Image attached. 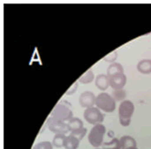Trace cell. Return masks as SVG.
<instances>
[{"label":"cell","instance_id":"1","mask_svg":"<svg viewBox=\"0 0 151 149\" xmlns=\"http://www.w3.org/2000/svg\"><path fill=\"white\" fill-rule=\"evenodd\" d=\"M134 112V104L129 101H123L119 107V123L122 126L127 127L131 124V117Z\"/></svg>","mask_w":151,"mask_h":149},{"label":"cell","instance_id":"2","mask_svg":"<svg viewBox=\"0 0 151 149\" xmlns=\"http://www.w3.org/2000/svg\"><path fill=\"white\" fill-rule=\"evenodd\" d=\"M105 133H106V128L104 125L99 124L94 125L88 135L89 144L94 148H100L101 146L104 145V139Z\"/></svg>","mask_w":151,"mask_h":149},{"label":"cell","instance_id":"3","mask_svg":"<svg viewBox=\"0 0 151 149\" xmlns=\"http://www.w3.org/2000/svg\"><path fill=\"white\" fill-rule=\"evenodd\" d=\"M96 107L106 113H111L116 109V102L108 93H101L96 96Z\"/></svg>","mask_w":151,"mask_h":149},{"label":"cell","instance_id":"4","mask_svg":"<svg viewBox=\"0 0 151 149\" xmlns=\"http://www.w3.org/2000/svg\"><path fill=\"white\" fill-rule=\"evenodd\" d=\"M50 117H53L64 122H68L73 117V113L71 105L66 103L65 102L58 103L53 109L50 114Z\"/></svg>","mask_w":151,"mask_h":149},{"label":"cell","instance_id":"5","mask_svg":"<svg viewBox=\"0 0 151 149\" xmlns=\"http://www.w3.org/2000/svg\"><path fill=\"white\" fill-rule=\"evenodd\" d=\"M83 117L90 125H99L104 120V115L97 107L88 108L83 112Z\"/></svg>","mask_w":151,"mask_h":149},{"label":"cell","instance_id":"6","mask_svg":"<svg viewBox=\"0 0 151 149\" xmlns=\"http://www.w3.org/2000/svg\"><path fill=\"white\" fill-rule=\"evenodd\" d=\"M46 125L48 129L55 134H58V133L66 134L67 133H69L67 123L62 120H59L58 118H55L53 117H48L46 121Z\"/></svg>","mask_w":151,"mask_h":149},{"label":"cell","instance_id":"7","mask_svg":"<svg viewBox=\"0 0 151 149\" xmlns=\"http://www.w3.org/2000/svg\"><path fill=\"white\" fill-rule=\"evenodd\" d=\"M67 125H68L69 133L78 137L81 140L87 134V129L84 127L82 120L78 117H73L71 120L67 122Z\"/></svg>","mask_w":151,"mask_h":149},{"label":"cell","instance_id":"8","mask_svg":"<svg viewBox=\"0 0 151 149\" xmlns=\"http://www.w3.org/2000/svg\"><path fill=\"white\" fill-rule=\"evenodd\" d=\"M96 96L94 95V93L90 91H85L81 94L79 97V103L83 108H91L96 105Z\"/></svg>","mask_w":151,"mask_h":149},{"label":"cell","instance_id":"9","mask_svg":"<svg viewBox=\"0 0 151 149\" xmlns=\"http://www.w3.org/2000/svg\"><path fill=\"white\" fill-rule=\"evenodd\" d=\"M110 80V87H111L114 90L122 89L127 83V76L124 72H119L109 76Z\"/></svg>","mask_w":151,"mask_h":149},{"label":"cell","instance_id":"10","mask_svg":"<svg viewBox=\"0 0 151 149\" xmlns=\"http://www.w3.org/2000/svg\"><path fill=\"white\" fill-rule=\"evenodd\" d=\"M96 86L99 90L104 91L110 87V80L107 74H99L96 78Z\"/></svg>","mask_w":151,"mask_h":149},{"label":"cell","instance_id":"11","mask_svg":"<svg viewBox=\"0 0 151 149\" xmlns=\"http://www.w3.org/2000/svg\"><path fill=\"white\" fill-rule=\"evenodd\" d=\"M81 140L75 135L69 134L66 136L64 143V148L65 149H78L80 147Z\"/></svg>","mask_w":151,"mask_h":149},{"label":"cell","instance_id":"12","mask_svg":"<svg viewBox=\"0 0 151 149\" xmlns=\"http://www.w3.org/2000/svg\"><path fill=\"white\" fill-rule=\"evenodd\" d=\"M137 70L142 74L151 73V59H142L137 64Z\"/></svg>","mask_w":151,"mask_h":149},{"label":"cell","instance_id":"13","mask_svg":"<svg viewBox=\"0 0 151 149\" xmlns=\"http://www.w3.org/2000/svg\"><path fill=\"white\" fill-rule=\"evenodd\" d=\"M119 143H120L121 149L127 148H131V147H137L136 140L132 136H129V135L122 136L119 140Z\"/></svg>","mask_w":151,"mask_h":149},{"label":"cell","instance_id":"14","mask_svg":"<svg viewBox=\"0 0 151 149\" xmlns=\"http://www.w3.org/2000/svg\"><path fill=\"white\" fill-rule=\"evenodd\" d=\"M94 79H95L94 72H93L91 69H89V70H88L85 73H83V74L79 78L78 81H79L80 83H81V84L87 85V84L91 83V82L94 80Z\"/></svg>","mask_w":151,"mask_h":149},{"label":"cell","instance_id":"15","mask_svg":"<svg viewBox=\"0 0 151 149\" xmlns=\"http://www.w3.org/2000/svg\"><path fill=\"white\" fill-rule=\"evenodd\" d=\"M119 72H124V68L123 65L119 63H112L108 66L107 69V75L108 76H111L113 74L116 73H119Z\"/></svg>","mask_w":151,"mask_h":149},{"label":"cell","instance_id":"16","mask_svg":"<svg viewBox=\"0 0 151 149\" xmlns=\"http://www.w3.org/2000/svg\"><path fill=\"white\" fill-rule=\"evenodd\" d=\"M66 138L65 134L63 133H58V134H55L53 140H52V145L53 147L57 148H60L64 147V143H65V140Z\"/></svg>","mask_w":151,"mask_h":149},{"label":"cell","instance_id":"17","mask_svg":"<svg viewBox=\"0 0 151 149\" xmlns=\"http://www.w3.org/2000/svg\"><path fill=\"white\" fill-rule=\"evenodd\" d=\"M111 96L115 100V102H120V101H125V98L127 97V92L125 89H117L113 90Z\"/></svg>","mask_w":151,"mask_h":149},{"label":"cell","instance_id":"18","mask_svg":"<svg viewBox=\"0 0 151 149\" xmlns=\"http://www.w3.org/2000/svg\"><path fill=\"white\" fill-rule=\"evenodd\" d=\"M104 149H121L119 140L118 139H113L108 143H104L103 145Z\"/></svg>","mask_w":151,"mask_h":149},{"label":"cell","instance_id":"19","mask_svg":"<svg viewBox=\"0 0 151 149\" xmlns=\"http://www.w3.org/2000/svg\"><path fill=\"white\" fill-rule=\"evenodd\" d=\"M32 149H53V145L50 141H42L35 145Z\"/></svg>","mask_w":151,"mask_h":149},{"label":"cell","instance_id":"20","mask_svg":"<svg viewBox=\"0 0 151 149\" xmlns=\"http://www.w3.org/2000/svg\"><path fill=\"white\" fill-rule=\"evenodd\" d=\"M117 57H118V52L117 50H113L111 51V53H109L106 57H104V60L106 61V62H111V64L112 63H115L114 61L117 59Z\"/></svg>","mask_w":151,"mask_h":149},{"label":"cell","instance_id":"21","mask_svg":"<svg viewBox=\"0 0 151 149\" xmlns=\"http://www.w3.org/2000/svg\"><path fill=\"white\" fill-rule=\"evenodd\" d=\"M78 86H79V81L77 80V81H75L74 83H73V85L72 86V87H69V89L65 92V95H73V94H74L76 91H77V89H78Z\"/></svg>","mask_w":151,"mask_h":149},{"label":"cell","instance_id":"22","mask_svg":"<svg viewBox=\"0 0 151 149\" xmlns=\"http://www.w3.org/2000/svg\"><path fill=\"white\" fill-rule=\"evenodd\" d=\"M125 149H138V148H137V147H131V148H125Z\"/></svg>","mask_w":151,"mask_h":149},{"label":"cell","instance_id":"23","mask_svg":"<svg viewBox=\"0 0 151 149\" xmlns=\"http://www.w3.org/2000/svg\"><path fill=\"white\" fill-rule=\"evenodd\" d=\"M96 149H104V148H96Z\"/></svg>","mask_w":151,"mask_h":149}]
</instances>
